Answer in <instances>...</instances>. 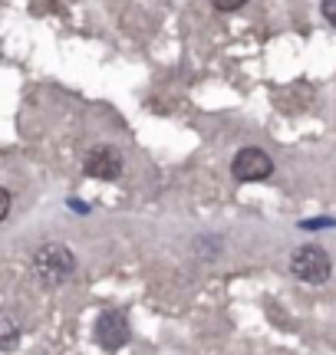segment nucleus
<instances>
[{
  "mask_svg": "<svg viewBox=\"0 0 336 355\" xmlns=\"http://www.w3.org/2000/svg\"><path fill=\"white\" fill-rule=\"evenodd\" d=\"M33 273L40 277L43 286H60L66 279H73L76 273V257L69 247L63 243H47V247H40L37 257H33Z\"/></svg>",
  "mask_w": 336,
  "mask_h": 355,
  "instance_id": "f257e3e1",
  "label": "nucleus"
},
{
  "mask_svg": "<svg viewBox=\"0 0 336 355\" xmlns=\"http://www.w3.org/2000/svg\"><path fill=\"white\" fill-rule=\"evenodd\" d=\"M290 270H294V277L303 279V283H324V279L330 277L333 263H330V257H326L324 247L307 243V247L294 250V257H290Z\"/></svg>",
  "mask_w": 336,
  "mask_h": 355,
  "instance_id": "f03ea898",
  "label": "nucleus"
},
{
  "mask_svg": "<svg viewBox=\"0 0 336 355\" xmlns=\"http://www.w3.org/2000/svg\"><path fill=\"white\" fill-rule=\"evenodd\" d=\"M234 178L237 181H264V178L274 171V162L267 152L260 148H241L234 155Z\"/></svg>",
  "mask_w": 336,
  "mask_h": 355,
  "instance_id": "7ed1b4c3",
  "label": "nucleus"
},
{
  "mask_svg": "<svg viewBox=\"0 0 336 355\" xmlns=\"http://www.w3.org/2000/svg\"><path fill=\"white\" fill-rule=\"evenodd\" d=\"M86 171L92 178H103V181H112V178L122 175V155L109 145H99L86 155Z\"/></svg>",
  "mask_w": 336,
  "mask_h": 355,
  "instance_id": "20e7f679",
  "label": "nucleus"
},
{
  "mask_svg": "<svg viewBox=\"0 0 336 355\" xmlns=\"http://www.w3.org/2000/svg\"><path fill=\"white\" fill-rule=\"evenodd\" d=\"M96 336L106 349H122L126 339H129V322L122 313H103L99 316V326H96Z\"/></svg>",
  "mask_w": 336,
  "mask_h": 355,
  "instance_id": "39448f33",
  "label": "nucleus"
},
{
  "mask_svg": "<svg viewBox=\"0 0 336 355\" xmlns=\"http://www.w3.org/2000/svg\"><path fill=\"white\" fill-rule=\"evenodd\" d=\"M20 343V322L10 313H0V355H7Z\"/></svg>",
  "mask_w": 336,
  "mask_h": 355,
  "instance_id": "423d86ee",
  "label": "nucleus"
},
{
  "mask_svg": "<svg viewBox=\"0 0 336 355\" xmlns=\"http://www.w3.org/2000/svg\"><path fill=\"white\" fill-rule=\"evenodd\" d=\"M211 3H215V7H218V10L231 13V10H241V7H244L247 0H211Z\"/></svg>",
  "mask_w": 336,
  "mask_h": 355,
  "instance_id": "0eeeda50",
  "label": "nucleus"
},
{
  "mask_svg": "<svg viewBox=\"0 0 336 355\" xmlns=\"http://www.w3.org/2000/svg\"><path fill=\"white\" fill-rule=\"evenodd\" d=\"M320 10H324V17L336 26V0H324V3H320Z\"/></svg>",
  "mask_w": 336,
  "mask_h": 355,
  "instance_id": "6e6552de",
  "label": "nucleus"
},
{
  "mask_svg": "<svg viewBox=\"0 0 336 355\" xmlns=\"http://www.w3.org/2000/svg\"><path fill=\"white\" fill-rule=\"evenodd\" d=\"M7 214H10V194H7V191L0 188V220H3Z\"/></svg>",
  "mask_w": 336,
  "mask_h": 355,
  "instance_id": "1a4fd4ad",
  "label": "nucleus"
}]
</instances>
